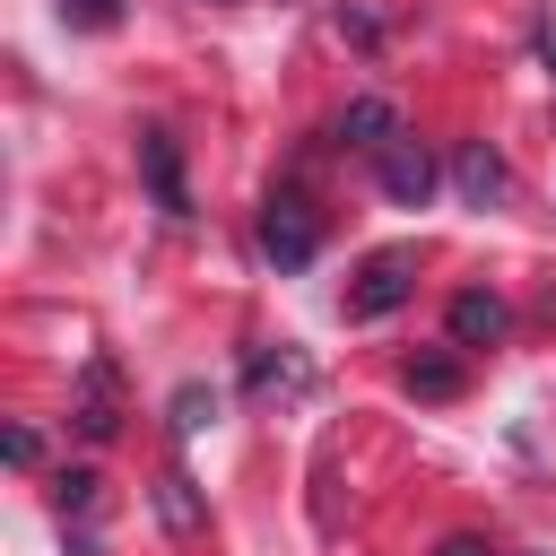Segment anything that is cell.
Listing matches in <instances>:
<instances>
[{
	"instance_id": "8fae6325",
	"label": "cell",
	"mask_w": 556,
	"mask_h": 556,
	"mask_svg": "<svg viewBox=\"0 0 556 556\" xmlns=\"http://www.w3.org/2000/svg\"><path fill=\"white\" fill-rule=\"evenodd\" d=\"M243 382H252V391H304V382H313V365H304V356H269V348H261V356L243 365Z\"/></svg>"
},
{
	"instance_id": "9c48e42d",
	"label": "cell",
	"mask_w": 556,
	"mask_h": 556,
	"mask_svg": "<svg viewBox=\"0 0 556 556\" xmlns=\"http://www.w3.org/2000/svg\"><path fill=\"white\" fill-rule=\"evenodd\" d=\"M400 382H408L417 400H460L469 374H460V348H417V356L400 365Z\"/></svg>"
},
{
	"instance_id": "ba28073f",
	"label": "cell",
	"mask_w": 556,
	"mask_h": 556,
	"mask_svg": "<svg viewBox=\"0 0 556 556\" xmlns=\"http://www.w3.org/2000/svg\"><path fill=\"white\" fill-rule=\"evenodd\" d=\"M452 182H460V200H478V208L513 191V174H504V156H495L486 139H460V156H452Z\"/></svg>"
},
{
	"instance_id": "9a60e30c",
	"label": "cell",
	"mask_w": 556,
	"mask_h": 556,
	"mask_svg": "<svg viewBox=\"0 0 556 556\" xmlns=\"http://www.w3.org/2000/svg\"><path fill=\"white\" fill-rule=\"evenodd\" d=\"M0 452H9V469H35V434H26V426H9V434H0Z\"/></svg>"
},
{
	"instance_id": "6da1fadb",
	"label": "cell",
	"mask_w": 556,
	"mask_h": 556,
	"mask_svg": "<svg viewBox=\"0 0 556 556\" xmlns=\"http://www.w3.org/2000/svg\"><path fill=\"white\" fill-rule=\"evenodd\" d=\"M408 295H417V243H382L348 278V321H391Z\"/></svg>"
},
{
	"instance_id": "7a4b0ae2",
	"label": "cell",
	"mask_w": 556,
	"mask_h": 556,
	"mask_svg": "<svg viewBox=\"0 0 556 556\" xmlns=\"http://www.w3.org/2000/svg\"><path fill=\"white\" fill-rule=\"evenodd\" d=\"M261 252H269L278 269H304V261L321 252V208H313L304 191H269V200H261Z\"/></svg>"
},
{
	"instance_id": "3957f363",
	"label": "cell",
	"mask_w": 556,
	"mask_h": 556,
	"mask_svg": "<svg viewBox=\"0 0 556 556\" xmlns=\"http://www.w3.org/2000/svg\"><path fill=\"white\" fill-rule=\"evenodd\" d=\"M374 182H382L391 208H426V200H434V148H426L417 130H400V139L374 156Z\"/></svg>"
},
{
	"instance_id": "7c38bea8",
	"label": "cell",
	"mask_w": 556,
	"mask_h": 556,
	"mask_svg": "<svg viewBox=\"0 0 556 556\" xmlns=\"http://www.w3.org/2000/svg\"><path fill=\"white\" fill-rule=\"evenodd\" d=\"M208 417H217V391H208V382H182V391H174V434H200Z\"/></svg>"
},
{
	"instance_id": "277c9868",
	"label": "cell",
	"mask_w": 556,
	"mask_h": 556,
	"mask_svg": "<svg viewBox=\"0 0 556 556\" xmlns=\"http://www.w3.org/2000/svg\"><path fill=\"white\" fill-rule=\"evenodd\" d=\"M70 426H78V443H113V434H122V374H113V356H87V365H78Z\"/></svg>"
},
{
	"instance_id": "4fadbf2b",
	"label": "cell",
	"mask_w": 556,
	"mask_h": 556,
	"mask_svg": "<svg viewBox=\"0 0 556 556\" xmlns=\"http://www.w3.org/2000/svg\"><path fill=\"white\" fill-rule=\"evenodd\" d=\"M52 504L61 513H96V469H61L52 478Z\"/></svg>"
},
{
	"instance_id": "5bb4252c",
	"label": "cell",
	"mask_w": 556,
	"mask_h": 556,
	"mask_svg": "<svg viewBox=\"0 0 556 556\" xmlns=\"http://www.w3.org/2000/svg\"><path fill=\"white\" fill-rule=\"evenodd\" d=\"M61 17L78 35H104V26H122V0H61Z\"/></svg>"
},
{
	"instance_id": "5b68a950",
	"label": "cell",
	"mask_w": 556,
	"mask_h": 556,
	"mask_svg": "<svg viewBox=\"0 0 556 556\" xmlns=\"http://www.w3.org/2000/svg\"><path fill=\"white\" fill-rule=\"evenodd\" d=\"M139 174H148V191H156V208L182 226L191 217V182H182V139L156 122V130H139Z\"/></svg>"
},
{
	"instance_id": "2e32d148",
	"label": "cell",
	"mask_w": 556,
	"mask_h": 556,
	"mask_svg": "<svg viewBox=\"0 0 556 556\" xmlns=\"http://www.w3.org/2000/svg\"><path fill=\"white\" fill-rule=\"evenodd\" d=\"M434 556H486V539H478V530H452V539H443Z\"/></svg>"
},
{
	"instance_id": "e0dca14e",
	"label": "cell",
	"mask_w": 556,
	"mask_h": 556,
	"mask_svg": "<svg viewBox=\"0 0 556 556\" xmlns=\"http://www.w3.org/2000/svg\"><path fill=\"white\" fill-rule=\"evenodd\" d=\"M539 61L556 70V26H547V17H539Z\"/></svg>"
},
{
	"instance_id": "30bf717a",
	"label": "cell",
	"mask_w": 556,
	"mask_h": 556,
	"mask_svg": "<svg viewBox=\"0 0 556 556\" xmlns=\"http://www.w3.org/2000/svg\"><path fill=\"white\" fill-rule=\"evenodd\" d=\"M156 521H165L174 539H191V530L208 521V504H200V486H191V469H165V478H156Z\"/></svg>"
},
{
	"instance_id": "52a82bcc",
	"label": "cell",
	"mask_w": 556,
	"mask_h": 556,
	"mask_svg": "<svg viewBox=\"0 0 556 556\" xmlns=\"http://www.w3.org/2000/svg\"><path fill=\"white\" fill-rule=\"evenodd\" d=\"M391 139H400V104H391V96H348V113H339V148L382 156Z\"/></svg>"
},
{
	"instance_id": "8992f818",
	"label": "cell",
	"mask_w": 556,
	"mask_h": 556,
	"mask_svg": "<svg viewBox=\"0 0 556 556\" xmlns=\"http://www.w3.org/2000/svg\"><path fill=\"white\" fill-rule=\"evenodd\" d=\"M443 330H452V348H495V339L513 330V313H504L495 287H460L452 313H443Z\"/></svg>"
}]
</instances>
